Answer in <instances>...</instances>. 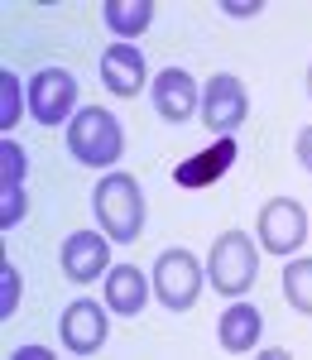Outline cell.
Returning a JSON list of instances; mask_svg holds the SVG:
<instances>
[{
	"mask_svg": "<svg viewBox=\"0 0 312 360\" xmlns=\"http://www.w3.org/2000/svg\"><path fill=\"white\" fill-rule=\"evenodd\" d=\"M202 125L212 130V135H235L240 130V120L250 115V91L240 77H230V72H216L212 82L202 86Z\"/></svg>",
	"mask_w": 312,
	"mask_h": 360,
	"instance_id": "obj_4",
	"label": "cell"
},
{
	"mask_svg": "<svg viewBox=\"0 0 312 360\" xmlns=\"http://www.w3.org/2000/svg\"><path fill=\"white\" fill-rule=\"evenodd\" d=\"M0 183H25V149L15 139H0Z\"/></svg>",
	"mask_w": 312,
	"mask_h": 360,
	"instance_id": "obj_20",
	"label": "cell"
},
{
	"mask_svg": "<svg viewBox=\"0 0 312 360\" xmlns=\"http://www.w3.org/2000/svg\"><path fill=\"white\" fill-rule=\"evenodd\" d=\"M111 236H96V231H72L63 240V274L72 283H91L111 269Z\"/></svg>",
	"mask_w": 312,
	"mask_h": 360,
	"instance_id": "obj_10",
	"label": "cell"
},
{
	"mask_svg": "<svg viewBox=\"0 0 312 360\" xmlns=\"http://www.w3.org/2000/svg\"><path fill=\"white\" fill-rule=\"evenodd\" d=\"M202 106L197 96V82H193V72H183V68H164L159 72V82H154V111L173 120V125H183V120H193Z\"/></svg>",
	"mask_w": 312,
	"mask_h": 360,
	"instance_id": "obj_12",
	"label": "cell"
},
{
	"mask_svg": "<svg viewBox=\"0 0 312 360\" xmlns=\"http://www.w3.org/2000/svg\"><path fill=\"white\" fill-rule=\"evenodd\" d=\"M144 303H149V283L135 264H120V269H106V307L115 317H140Z\"/></svg>",
	"mask_w": 312,
	"mask_h": 360,
	"instance_id": "obj_14",
	"label": "cell"
},
{
	"mask_svg": "<svg viewBox=\"0 0 312 360\" xmlns=\"http://www.w3.org/2000/svg\"><path fill=\"white\" fill-rule=\"evenodd\" d=\"M91 212L101 221V236H111L115 245H135L144 231V193L130 173H106L91 193Z\"/></svg>",
	"mask_w": 312,
	"mask_h": 360,
	"instance_id": "obj_1",
	"label": "cell"
},
{
	"mask_svg": "<svg viewBox=\"0 0 312 360\" xmlns=\"http://www.w3.org/2000/svg\"><path fill=\"white\" fill-rule=\"evenodd\" d=\"M298 164H303V168L312 173V125L303 130V135H298Z\"/></svg>",
	"mask_w": 312,
	"mask_h": 360,
	"instance_id": "obj_22",
	"label": "cell"
},
{
	"mask_svg": "<svg viewBox=\"0 0 312 360\" xmlns=\"http://www.w3.org/2000/svg\"><path fill=\"white\" fill-rule=\"evenodd\" d=\"M235 154H240V144L230 135H221L216 144L197 149L193 159H183V164L173 168V183L178 188H212V183H221L230 168H235Z\"/></svg>",
	"mask_w": 312,
	"mask_h": 360,
	"instance_id": "obj_9",
	"label": "cell"
},
{
	"mask_svg": "<svg viewBox=\"0 0 312 360\" xmlns=\"http://www.w3.org/2000/svg\"><path fill=\"white\" fill-rule=\"evenodd\" d=\"M25 106L29 101H25V91H20V77H15L10 68H0V135L25 115Z\"/></svg>",
	"mask_w": 312,
	"mask_h": 360,
	"instance_id": "obj_17",
	"label": "cell"
},
{
	"mask_svg": "<svg viewBox=\"0 0 312 360\" xmlns=\"http://www.w3.org/2000/svg\"><path fill=\"white\" fill-rule=\"evenodd\" d=\"M20 221H25V183H0V226L10 231Z\"/></svg>",
	"mask_w": 312,
	"mask_h": 360,
	"instance_id": "obj_18",
	"label": "cell"
},
{
	"mask_svg": "<svg viewBox=\"0 0 312 360\" xmlns=\"http://www.w3.org/2000/svg\"><path fill=\"white\" fill-rule=\"evenodd\" d=\"M106 25L120 34V44L135 39L154 25V0H106Z\"/></svg>",
	"mask_w": 312,
	"mask_h": 360,
	"instance_id": "obj_15",
	"label": "cell"
},
{
	"mask_svg": "<svg viewBox=\"0 0 312 360\" xmlns=\"http://www.w3.org/2000/svg\"><path fill=\"white\" fill-rule=\"evenodd\" d=\"M308 91H312V68H308Z\"/></svg>",
	"mask_w": 312,
	"mask_h": 360,
	"instance_id": "obj_23",
	"label": "cell"
},
{
	"mask_svg": "<svg viewBox=\"0 0 312 360\" xmlns=\"http://www.w3.org/2000/svg\"><path fill=\"white\" fill-rule=\"evenodd\" d=\"M216 336H221V351H230V356L255 351L259 336H264V317H259V307L230 303L226 312H221V327H216Z\"/></svg>",
	"mask_w": 312,
	"mask_h": 360,
	"instance_id": "obj_13",
	"label": "cell"
},
{
	"mask_svg": "<svg viewBox=\"0 0 312 360\" xmlns=\"http://www.w3.org/2000/svg\"><path fill=\"white\" fill-rule=\"evenodd\" d=\"M20 288H25V278H20V269L5 259V264H0V317H15V307H20Z\"/></svg>",
	"mask_w": 312,
	"mask_h": 360,
	"instance_id": "obj_19",
	"label": "cell"
},
{
	"mask_svg": "<svg viewBox=\"0 0 312 360\" xmlns=\"http://www.w3.org/2000/svg\"><path fill=\"white\" fill-rule=\"evenodd\" d=\"M58 336H63V346L72 356H96L101 341H106V312H101V303H91V298L67 303L63 307V322H58Z\"/></svg>",
	"mask_w": 312,
	"mask_h": 360,
	"instance_id": "obj_8",
	"label": "cell"
},
{
	"mask_svg": "<svg viewBox=\"0 0 312 360\" xmlns=\"http://www.w3.org/2000/svg\"><path fill=\"white\" fill-rule=\"evenodd\" d=\"M259 274V259H255V240L245 231H221L216 245L207 255V278L221 298H240L250 293V283Z\"/></svg>",
	"mask_w": 312,
	"mask_h": 360,
	"instance_id": "obj_3",
	"label": "cell"
},
{
	"mask_svg": "<svg viewBox=\"0 0 312 360\" xmlns=\"http://www.w3.org/2000/svg\"><path fill=\"white\" fill-rule=\"evenodd\" d=\"M284 298L303 317H312V259H288L284 264Z\"/></svg>",
	"mask_w": 312,
	"mask_h": 360,
	"instance_id": "obj_16",
	"label": "cell"
},
{
	"mask_svg": "<svg viewBox=\"0 0 312 360\" xmlns=\"http://www.w3.org/2000/svg\"><path fill=\"white\" fill-rule=\"evenodd\" d=\"M303 240H308V212L293 197L264 202V212H259V245L269 255H293Z\"/></svg>",
	"mask_w": 312,
	"mask_h": 360,
	"instance_id": "obj_7",
	"label": "cell"
},
{
	"mask_svg": "<svg viewBox=\"0 0 312 360\" xmlns=\"http://www.w3.org/2000/svg\"><path fill=\"white\" fill-rule=\"evenodd\" d=\"M77 111V82L63 68H39L29 77V115L39 125H63Z\"/></svg>",
	"mask_w": 312,
	"mask_h": 360,
	"instance_id": "obj_6",
	"label": "cell"
},
{
	"mask_svg": "<svg viewBox=\"0 0 312 360\" xmlns=\"http://www.w3.org/2000/svg\"><path fill=\"white\" fill-rule=\"evenodd\" d=\"M154 293L169 312H188L202 293V269H197V255L188 250H164L154 259Z\"/></svg>",
	"mask_w": 312,
	"mask_h": 360,
	"instance_id": "obj_5",
	"label": "cell"
},
{
	"mask_svg": "<svg viewBox=\"0 0 312 360\" xmlns=\"http://www.w3.org/2000/svg\"><path fill=\"white\" fill-rule=\"evenodd\" d=\"M101 82H106V91H115V96H140L144 82H149V68H144V53L135 49V44H111L106 53H101Z\"/></svg>",
	"mask_w": 312,
	"mask_h": 360,
	"instance_id": "obj_11",
	"label": "cell"
},
{
	"mask_svg": "<svg viewBox=\"0 0 312 360\" xmlns=\"http://www.w3.org/2000/svg\"><path fill=\"white\" fill-rule=\"evenodd\" d=\"M67 149L86 168H111L125 154V130H120V120L111 111L82 106V111L72 115V125H67Z\"/></svg>",
	"mask_w": 312,
	"mask_h": 360,
	"instance_id": "obj_2",
	"label": "cell"
},
{
	"mask_svg": "<svg viewBox=\"0 0 312 360\" xmlns=\"http://www.w3.org/2000/svg\"><path fill=\"white\" fill-rule=\"evenodd\" d=\"M221 10H226L230 20H250V15H259V10H264V5H259V0H226V5H221Z\"/></svg>",
	"mask_w": 312,
	"mask_h": 360,
	"instance_id": "obj_21",
	"label": "cell"
}]
</instances>
